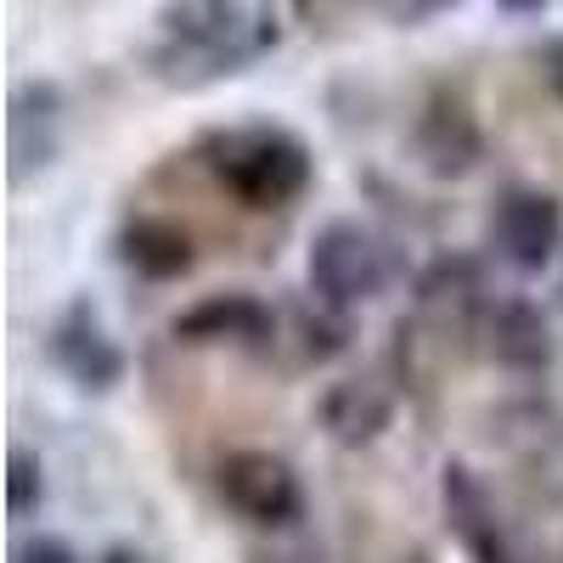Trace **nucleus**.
<instances>
[{"instance_id": "nucleus-1", "label": "nucleus", "mask_w": 563, "mask_h": 563, "mask_svg": "<svg viewBox=\"0 0 563 563\" xmlns=\"http://www.w3.org/2000/svg\"><path fill=\"white\" fill-rule=\"evenodd\" d=\"M203 169L243 209H288L310 186V147L294 130L243 124L203 141Z\"/></svg>"}, {"instance_id": "nucleus-2", "label": "nucleus", "mask_w": 563, "mask_h": 563, "mask_svg": "<svg viewBox=\"0 0 563 563\" xmlns=\"http://www.w3.org/2000/svg\"><path fill=\"white\" fill-rule=\"evenodd\" d=\"M395 282V254L361 220H327L310 243V294L333 310H355Z\"/></svg>"}, {"instance_id": "nucleus-3", "label": "nucleus", "mask_w": 563, "mask_h": 563, "mask_svg": "<svg viewBox=\"0 0 563 563\" xmlns=\"http://www.w3.org/2000/svg\"><path fill=\"white\" fill-rule=\"evenodd\" d=\"M214 490L243 525H260V530H288L305 512L299 474L271 451H231L214 474Z\"/></svg>"}, {"instance_id": "nucleus-4", "label": "nucleus", "mask_w": 563, "mask_h": 563, "mask_svg": "<svg viewBox=\"0 0 563 563\" xmlns=\"http://www.w3.org/2000/svg\"><path fill=\"white\" fill-rule=\"evenodd\" d=\"M490 249L512 271H547L563 249V203L541 186H507L490 214Z\"/></svg>"}, {"instance_id": "nucleus-5", "label": "nucleus", "mask_w": 563, "mask_h": 563, "mask_svg": "<svg viewBox=\"0 0 563 563\" xmlns=\"http://www.w3.org/2000/svg\"><path fill=\"white\" fill-rule=\"evenodd\" d=\"M45 355L63 372L68 384H79L85 395H108L119 378H124V350L108 339V327L97 321L90 305H74L52 321L45 333Z\"/></svg>"}, {"instance_id": "nucleus-6", "label": "nucleus", "mask_w": 563, "mask_h": 563, "mask_svg": "<svg viewBox=\"0 0 563 563\" xmlns=\"http://www.w3.org/2000/svg\"><path fill=\"white\" fill-rule=\"evenodd\" d=\"M411 147H417V164L429 169V175L456 180V175H467V169H479V158H485V130H479L474 108H467L462 97L440 90V97L422 102L417 130H411Z\"/></svg>"}, {"instance_id": "nucleus-7", "label": "nucleus", "mask_w": 563, "mask_h": 563, "mask_svg": "<svg viewBox=\"0 0 563 563\" xmlns=\"http://www.w3.org/2000/svg\"><path fill=\"white\" fill-rule=\"evenodd\" d=\"M440 501H445V519L467 552V563H519V552H512L507 530H501V512L490 501V490L479 485L474 467L462 462H445L440 474Z\"/></svg>"}, {"instance_id": "nucleus-8", "label": "nucleus", "mask_w": 563, "mask_h": 563, "mask_svg": "<svg viewBox=\"0 0 563 563\" xmlns=\"http://www.w3.org/2000/svg\"><path fill=\"white\" fill-rule=\"evenodd\" d=\"M479 344H485V355H490L496 366H507V372H547L552 355H558V339H552L547 310L530 305V299H512V294H507V299L490 294V305H485V316H479Z\"/></svg>"}, {"instance_id": "nucleus-9", "label": "nucleus", "mask_w": 563, "mask_h": 563, "mask_svg": "<svg viewBox=\"0 0 563 563\" xmlns=\"http://www.w3.org/2000/svg\"><path fill=\"white\" fill-rule=\"evenodd\" d=\"M271 327H276V310L254 294H209L198 305H186L175 321H169V333L180 344H265L271 339Z\"/></svg>"}, {"instance_id": "nucleus-10", "label": "nucleus", "mask_w": 563, "mask_h": 563, "mask_svg": "<svg viewBox=\"0 0 563 563\" xmlns=\"http://www.w3.org/2000/svg\"><path fill=\"white\" fill-rule=\"evenodd\" d=\"M485 305H490L485 271L467 254H440L417 276V316L434 321V327H467V333H479Z\"/></svg>"}, {"instance_id": "nucleus-11", "label": "nucleus", "mask_w": 563, "mask_h": 563, "mask_svg": "<svg viewBox=\"0 0 563 563\" xmlns=\"http://www.w3.org/2000/svg\"><path fill=\"white\" fill-rule=\"evenodd\" d=\"M316 417H321V429H327L333 445L361 451L372 440H384V429L395 422V395H389L384 378H339L321 395Z\"/></svg>"}, {"instance_id": "nucleus-12", "label": "nucleus", "mask_w": 563, "mask_h": 563, "mask_svg": "<svg viewBox=\"0 0 563 563\" xmlns=\"http://www.w3.org/2000/svg\"><path fill=\"white\" fill-rule=\"evenodd\" d=\"M57 130H63V90L57 85H23L12 97V113H7L12 180L18 186L57 158Z\"/></svg>"}, {"instance_id": "nucleus-13", "label": "nucleus", "mask_w": 563, "mask_h": 563, "mask_svg": "<svg viewBox=\"0 0 563 563\" xmlns=\"http://www.w3.org/2000/svg\"><path fill=\"white\" fill-rule=\"evenodd\" d=\"M119 260L141 282H175L198 265V243H192V231L164 220V214H135L119 231Z\"/></svg>"}, {"instance_id": "nucleus-14", "label": "nucleus", "mask_w": 563, "mask_h": 563, "mask_svg": "<svg viewBox=\"0 0 563 563\" xmlns=\"http://www.w3.org/2000/svg\"><path fill=\"white\" fill-rule=\"evenodd\" d=\"M350 310H333V305H299V310H288V316H276V327L271 333H288V344H294V366H321V361H333V355H344L350 350V321H344Z\"/></svg>"}, {"instance_id": "nucleus-15", "label": "nucleus", "mask_w": 563, "mask_h": 563, "mask_svg": "<svg viewBox=\"0 0 563 563\" xmlns=\"http://www.w3.org/2000/svg\"><path fill=\"white\" fill-rule=\"evenodd\" d=\"M40 501H45V462L18 445L7 456V507H12V519H29Z\"/></svg>"}, {"instance_id": "nucleus-16", "label": "nucleus", "mask_w": 563, "mask_h": 563, "mask_svg": "<svg viewBox=\"0 0 563 563\" xmlns=\"http://www.w3.org/2000/svg\"><path fill=\"white\" fill-rule=\"evenodd\" d=\"M12 563H79V552L63 536H29V541H18Z\"/></svg>"}, {"instance_id": "nucleus-17", "label": "nucleus", "mask_w": 563, "mask_h": 563, "mask_svg": "<svg viewBox=\"0 0 563 563\" xmlns=\"http://www.w3.org/2000/svg\"><path fill=\"white\" fill-rule=\"evenodd\" d=\"M536 74L547 79V90L563 102V34H547V40L536 45Z\"/></svg>"}, {"instance_id": "nucleus-18", "label": "nucleus", "mask_w": 563, "mask_h": 563, "mask_svg": "<svg viewBox=\"0 0 563 563\" xmlns=\"http://www.w3.org/2000/svg\"><path fill=\"white\" fill-rule=\"evenodd\" d=\"M102 563H147V558H141V552H135V547H113V552H108V558H102Z\"/></svg>"}, {"instance_id": "nucleus-19", "label": "nucleus", "mask_w": 563, "mask_h": 563, "mask_svg": "<svg viewBox=\"0 0 563 563\" xmlns=\"http://www.w3.org/2000/svg\"><path fill=\"white\" fill-rule=\"evenodd\" d=\"M501 7H507V12H541L547 0H501Z\"/></svg>"}]
</instances>
